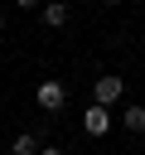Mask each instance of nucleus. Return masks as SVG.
<instances>
[{
	"mask_svg": "<svg viewBox=\"0 0 145 155\" xmlns=\"http://www.w3.org/2000/svg\"><path fill=\"white\" fill-rule=\"evenodd\" d=\"M126 97V78H116V73H106V78H92V102H102V107H116Z\"/></svg>",
	"mask_w": 145,
	"mask_h": 155,
	"instance_id": "1",
	"label": "nucleus"
},
{
	"mask_svg": "<svg viewBox=\"0 0 145 155\" xmlns=\"http://www.w3.org/2000/svg\"><path fill=\"white\" fill-rule=\"evenodd\" d=\"M111 121H116V116H111V107H102V102H92V107L82 111V131H87V136H97V140L111 131Z\"/></svg>",
	"mask_w": 145,
	"mask_h": 155,
	"instance_id": "2",
	"label": "nucleus"
},
{
	"mask_svg": "<svg viewBox=\"0 0 145 155\" xmlns=\"http://www.w3.org/2000/svg\"><path fill=\"white\" fill-rule=\"evenodd\" d=\"M34 102H39L44 111H63L68 87H63V82H53V78H44V82H39V92H34Z\"/></svg>",
	"mask_w": 145,
	"mask_h": 155,
	"instance_id": "3",
	"label": "nucleus"
},
{
	"mask_svg": "<svg viewBox=\"0 0 145 155\" xmlns=\"http://www.w3.org/2000/svg\"><path fill=\"white\" fill-rule=\"evenodd\" d=\"M116 121H121V126H126L130 136H140V131H145V107H140V102H130V107H126V111H121Z\"/></svg>",
	"mask_w": 145,
	"mask_h": 155,
	"instance_id": "4",
	"label": "nucleus"
},
{
	"mask_svg": "<svg viewBox=\"0 0 145 155\" xmlns=\"http://www.w3.org/2000/svg\"><path fill=\"white\" fill-rule=\"evenodd\" d=\"M39 15H44V24H48V29H63V24H68V5H63V0H48Z\"/></svg>",
	"mask_w": 145,
	"mask_h": 155,
	"instance_id": "5",
	"label": "nucleus"
},
{
	"mask_svg": "<svg viewBox=\"0 0 145 155\" xmlns=\"http://www.w3.org/2000/svg\"><path fill=\"white\" fill-rule=\"evenodd\" d=\"M10 150H14V155H39V150H44V145H39V136H34V131H19V136H14V145H10Z\"/></svg>",
	"mask_w": 145,
	"mask_h": 155,
	"instance_id": "6",
	"label": "nucleus"
},
{
	"mask_svg": "<svg viewBox=\"0 0 145 155\" xmlns=\"http://www.w3.org/2000/svg\"><path fill=\"white\" fill-rule=\"evenodd\" d=\"M19 10H44V0H19Z\"/></svg>",
	"mask_w": 145,
	"mask_h": 155,
	"instance_id": "7",
	"label": "nucleus"
},
{
	"mask_svg": "<svg viewBox=\"0 0 145 155\" xmlns=\"http://www.w3.org/2000/svg\"><path fill=\"white\" fill-rule=\"evenodd\" d=\"M39 155H63V150H58V145H44V150H39Z\"/></svg>",
	"mask_w": 145,
	"mask_h": 155,
	"instance_id": "8",
	"label": "nucleus"
},
{
	"mask_svg": "<svg viewBox=\"0 0 145 155\" xmlns=\"http://www.w3.org/2000/svg\"><path fill=\"white\" fill-rule=\"evenodd\" d=\"M0 29H5V10H0Z\"/></svg>",
	"mask_w": 145,
	"mask_h": 155,
	"instance_id": "9",
	"label": "nucleus"
},
{
	"mask_svg": "<svg viewBox=\"0 0 145 155\" xmlns=\"http://www.w3.org/2000/svg\"><path fill=\"white\" fill-rule=\"evenodd\" d=\"M102 5H121V0H102Z\"/></svg>",
	"mask_w": 145,
	"mask_h": 155,
	"instance_id": "10",
	"label": "nucleus"
}]
</instances>
